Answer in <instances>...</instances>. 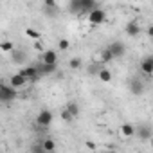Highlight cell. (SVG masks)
<instances>
[{
	"label": "cell",
	"instance_id": "obj_22",
	"mask_svg": "<svg viewBox=\"0 0 153 153\" xmlns=\"http://www.w3.org/2000/svg\"><path fill=\"white\" fill-rule=\"evenodd\" d=\"M65 108H67V110H68V112H70V114H72L74 117H76V115H78V114H79V106H78V105H76V103H68V105H67Z\"/></svg>",
	"mask_w": 153,
	"mask_h": 153
},
{
	"label": "cell",
	"instance_id": "obj_7",
	"mask_svg": "<svg viewBox=\"0 0 153 153\" xmlns=\"http://www.w3.org/2000/svg\"><path fill=\"white\" fill-rule=\"evenodd\" d=\"M11 59L15 65H25L27 63V54L20 49H13L11 51Z\"/></svg>",
	"mask_w": 153,
	"mask_h": 153
},
{
	"label": "cell",
	"instance_id": "obj_1",
	"mask_svg": "<svg viewBox=\"0 0 153 153\" xmlns=\"http://www.w3.org/2000/svg\"><path fill=\"white\" fill-rule=\"evenodd\" d=\"M16 96H18L16 88L11 83H2V87H0V101L2 103H11V101H15Z\"/></svg>",
	"mask_w": 153,
	"mask_h": 153
},
{
	"label": "cell",
	"instance_id": "obj_17",
	"mask_svg": "<svg viewBox=\"0 0 153 153\" xmlns=\"http://www.w3.org/2000/svg\"><path fill=\"white\" fill-rule=\"evenodd\" d=\"M97 78H99L103 83H110V81H112V72H110L108 68L101 67V68H99V72H97Z\"/></svg>",
	"mask_w": 153,
	"mask_h": 153
},
{
	"label": "cell",
	"instance_id": "obj_9",
	"mask_svg": "<svg viewBox=\"0 0 153 153\" xmlns=\"http://www.w3.org/2000/svg\"><path fill=\"white\" fill-rule=\"evenodd\" d=\"M110 51H112V54H114V58H123L124 56V52H126V45L123 43V42H114L110 47H108Z\"/></svg>",
	"mask_w": 153,
	"mask_h": 153
},
{
	"label": "cell",
	"instance_id": "obj_20",
	"mask_svg": "<svg viewBox=\"0 0 153 153\" xmlns=\"http://www.w3.org/2000/svg\"><path fill=\"white\" fill-rule=\"evenodd\" d=\"M81 65H83V61H81L79 58H72V59L68 61V67H70V68H74V70L81 68Z\"/></svg>",
	"mask_w": 153,
	"mask_h": 153
},
{
	"label": "cell",
	"instance_id": "obj_24",
	"mask_svg": "<svg viewBox=\"0 0 153 153\" xmlns=\"http://www.w3.org/2000/svg\"><path fill=\"white\" fill-rule=\"evenodd\" d=\"M61 119H63L65 123H72V119H74V115H72V114H70V112H68V110L65 108V110L61 112Z\"/></svg>",
	"mask_w": 153,
	"mask_h": 153
},
{
	"label": "cell",
	"instance_id": "obj_6",
	"mask_svg": "<svg viewBox=\"0 0 153 153\" xmlns=\"http://www.w3.org/2000/svg\"><path fill=\"white\" fill-rule=\"evenodd\" d=\"M52 119H54V115H52L51 110H40V114H38V117H36V124L47 128V126L52 124Z\"/></svg>",
	"mask_w": 153,
	"mask_h": 153
},
{
	"label": "cell",
	"instance_id": "obj_18",
	"mask_svg": "<svg viewBox=\"0 0 153 153\" xmlns=\"http://www.w3.org/2000/svg\"><path fill=\"white\" fill-rule=\"evenodd\" d=\"M112 59H115L114 54H112V51H110V49H105V51L101 52V63H108V61H112Z\"/></svg>",
	"mask_w": 153,
	"mask_h": 153
},
{
	"label": "cell",
	"instance_id": "obj_14",
	"mask_svg": "<svg viewBox=\"0 0 153 153\" xmlns=\"http://www.w3.org/2000/svg\"><path fill=\"white\" fill-rule=\"evenodd\" d=\"M121 135H123V137H126V139L135 137V124H130V123L121 124Z\"/></svg>",
	"mask_w": 153,
	"mask_h": 153
},
{
	"label": "cell",
	"instance_id": "obj_21",
	"mask_svg": "<svg viewBox=\"0 0 153 153\" xmlns=\"http://www.w3.org/2000/svg\"><path fill=\"white\" fill-rule=\"evenodd\" d=\"M68 47H70V42H68L67 38H59V42H58V51H68Z\"/></svg>",
	"mask_w": 153,
	"mask_h": 153
},
{
	"label": "cell",
	"instance_id": "obj_25",
	"mask_svg": "<svg viewBox=\"0 0 153 153\" xmlns=\"http://www.w3.org/2000/svg\"><path fill=\"white\" fill-rule=\"evenodd\" d=\"M25 34H27L29 38H34V40H38V38H40V33H38V31H34V29H31V27H27V29H25Z\"/></svg>",
	"mask_w": 153,
	"mask_h": 153
},
{
	"label": "cell",
	"instance_id": "obj_8",
	"mask_svg": "<svg viewBox=\"0 0 153 153\" xmlns=\"http://www.w3.org/2000/svg\"><path fill=\"white\" fill-rule=\"evenodd\" d=\"M42 61H43V63H51V65H58V51H54V49L43 51Z\"/></svg>",
	"mask_w": 153,
	"mask_h": 153
},
{
	"label": "cell",
	"instance_id": "obj_3",
	"mask_svg": "<svg viewBox=\"0 0 153 153\" xmlns=\"http://www.w3.org/2000/svg\"><path fill=\"white\" fill-rule=\"evenodd\" d=\"M135 137H139L140 140H149V139L153 137V128H151V124H148V123L137 124V126H135Z\"/></svg>",
	"mask_w": 153,
	"mask_h": 153
},
{
	"label": "cell",
	"instance_id": "obj_2",
	"mask_svg": "<svg viewBox=\"0 0 153 153\" xmlns=\"http://www.w3.org/2000/svg\"><path fill=\"white\" fill-rule=\"evenodd\" d=\"M87 20H88V24L90 25H101L105 20H106V13H105V9L103 7H96L94 11H90L88 15H87Z\"/></svg>",
	"mask_w": 153,
	"mask_h": 153
},
{
	"label": "cell",
	"instance_id": "obj_4",
	"mask_svg": "<svg viewBox=\"0 0 153 153\" xmlns=\"http://www.w3.org/2000/svg\"><path fill=\"white\" fill-rule=\"evenodd\" d=\"M20 72L25 76V78H27L29 81H38V79L42 78V74H40V68H38V65H29V67H24Z\"/></svg>",
	"mask_w": 153,
	"mask_h": 153
},
{
	"label": "cell",
	"instance_id": "obj_15",
	"mask_svg": "<svg viewBox=\"0 0 153 153\" xmlns=\"http://www.w3.org/2000/svg\"><path fill=\"white\" fill-rule=\"evenodd\" d=\"M38 68H40V74H42V76H51V74H54V72H56V65L43 63V61L38 65Z\"/></svg>",
	"mask_w": 153,
	"mask_h": 153
},
{
	"label": "cell",
	"instance_id": "obj_11",
	"mask_svg": "<svg viewBox=\"0 0 153 153\" xmlns=\"http://www.w3.org/2000/svg\"><path fill=\"white\" fill-rule=\"evenodd\" d=\"M124 31H126V34H128L130 38H137V36L142 33V29L139 27V24H137V22H130V24H126Z\"/></svg>",
	"mask_w": 153,
	"mask_h": 153
},
{
	"label": "cell",
	"instance_id": "obj_13",
	"mask_svg": "<svg viewBox=\"0 0 153 153\" xmlns=\"http://www.w3.org/2000/svg\"><path fill=\"white\" fill-rule=\"evenodd\" d=\"M96 7H97V0H81V15L83 16H87Z\"/></svg>",
	"mask_w": 153,
	"mask_h": 153
},
{
	"label": "cell",
	"instance_id": "obj_12",
	"mask_svg": "<svg viewBox=\"0 0 153 153\" xmlns=\"http://www.w3.org/2000/svg\"><path fill=\"white\" fill-rule=\"evenodd\" d=\"M140 70H142L144 74H148V76L153 74V56L142 58V61H140Z\"/></svg>",
	"mask_w": 153,
	"mask_h": 153
},
{
	"label": "cell",
	"instance_id": "obj_10",
	"mask_svg": "<svg viewBox=\"0 0 153 153\" xmlns=\"http://www.w3.org/2000/svg\"><path fill=\"white\" fill-rule=\"evenodd\" d=\"M27 81H29V79L25 78V76H24L22 72H18V74H13L11 78H9V83H11L15 88H22V87H24Z\"/></svg>",
	"mask_w": 153,
	"mask_h": 153
},
{
	"label": "cell",
	"instance_id": "obj_23",
	"mask_svg": "<svg viewBox=\"0 0 153 153\" xmlns=\"http://www.w3.org/2000/svg\"><path fill=\"white\" fill-rule=\"evenodd\" d=\"M0 49H2V52H11L15 49V45L11 42H2V45H0Z\"/></svg>",
	"mask_w": 153,
	"mask_h": 153
},
{
	"label": "cell",
	"instance_id": "obj_26",
	"mask_svg": "<svg viewBox=\"0 0 153 153\" xmlns=\"http://www.w3.org/2000/svg\"><path fill=\"white\" fill-rule=\"evenodd\" d=\"M43 4H45V7H54V9H58V4L54 2V0H43Z\"/></svg>",
	"mask_w": 153,
	"mask_h": 153
},
{
	"label": "cell",
	"instance_id": "obj_16",
	"mask_svg": "<svg viewBox=\"0 0 153 153\" xmlns=\"http://www.w3.org/2000/svg\"><path fill=\"white\" fill-rule=\"evenodd\" d=\"M68 11L72 15H81V0H68Z\"/></svg>",
	"mask_w": 153,
	"mask_h": 153
},
{
	"label": "cell",
	"instance_id": "obj_27",
	"mask_svg": "<svg viewBox=\"0 0 153 153\" xmlns=\"http://www.w3.org/2000/svg\"><path fill=\"white\" fill-rule=\"evenodd\" d=\"M146 33H148V36H149V38H153V25H149Z\"/></svg>",
	"mask_w": 153,
	"mask_h": 153
},
{
	"label": "cell",
	"instance_id": "obj_19",
	"mask_svg": "<svg viewBox=\"0 0 153 153\" xmlns=\"http://www.w3.org/2000/svg\"><path fill=\"white\" fill-rule=\"evenodd\" d=\"M42 146H43V151H54V149H56V144H54L52 139H45V140L42 142Z\"/></svg>",
	"mask_w": 153,
	"mask_h": 153
},
{
	"label": "cell",
	"instance_id": "obj_5",
	"mask_svg": "<svg viewBox=\"0 0 153 153\" xmlns=\"http://www.w3.org/2000/svg\"><path fill=\"white\" fill-rule=\"evenodd\" d=\"M128 88H130L131 96H142L144 94V81H140L139 78H131L128 81Z\"/></svg>",
	"mask_w": 153,
	"mask_h": 153
}]
</instances>
